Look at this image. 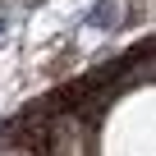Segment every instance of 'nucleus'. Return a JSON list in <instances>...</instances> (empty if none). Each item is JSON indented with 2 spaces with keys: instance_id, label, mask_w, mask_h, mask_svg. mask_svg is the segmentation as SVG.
Returning a JSON list of instances; mask_svg holds the SVG:
<instances>
[{
  "instance_id": "f257e3e1",
  "label": "nucleus",
  "mask_w": 156,
  "mask_h": 156,
  "mask_svg": "<svg viewBox=\"0 0 156 156\" xmlns=\"http://www.w3.org/2000/svg\"><path fill=\"white\" fill-rule=\"evenodd\" d=\"M0 28H5V19H0Z\"/></svg>"
}]
</instances>
